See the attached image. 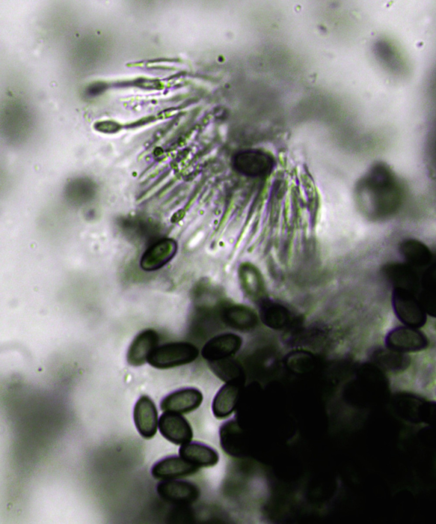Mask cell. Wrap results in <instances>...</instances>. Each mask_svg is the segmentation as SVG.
<instances>
[{
	"instance_id": "6da1fadb",
	"label": "cell",
	"mask_w": 436,
	"mask_h": 524,
	"mask_svg": "<svg viewBox=\"0 0 436 524\" xmlns=\"http://www.w3.org/2000/svg\"><path fill=\"white\" fill-rule=\"evenodd\" d=\"M355 196L366 216L375 220L385 219L400 209L406 196V188L389 165L377 162L358 181Z\"/></svg>"
},
{
	"instance_id": "7a4b0ae2",
	"label": "cell",
	"mask_w": 436,
	"mask_h": 524,
	"mask_svg": "<svg viewBox=\"0 0 436 524\" xmlns=\"http://www.w3.org/2000/svg\"><path fill=\"white\" fill-rule=\"evenodd\" d=\"M198 356L199 350L192 343L173 342L156 347L148 356L147 362L156 368L164 369L191 363Z\"/></svg>"
},
{
	"instance_id": "3957f363",
	"label": "cell",
	"mask_w": 436,
	"mask_h": 524,
	"mask_svg": "<svg viewBox=\"0 0 436 524\" xmlns=\"http://www.w3.org/2000/svg\"><path fill=\"white\" fill-rule=\"evenodd\" d=\"M391 297L395 314L403 323L413 328L425 324L426 313L415 294L403 289L393 288Z\"/></svg>"
},
{
	"instance_id": "277c9868",
	"label": "cell",
	"mask_w": 436,
	"mask_h": 524,
	"mask_svg": "<svg viewBox=\"0 0 436 524\" xmlns=\"http://www.w3.org/2000/svg\"><path fill=\"white\" fill-rule=\"evenodd\" d=\"M156 491L162 499L178 505L192 504L200 496V490L196 484L179 478L162 480L158 483Z\"/></svg>"
},
{
	"instance_id": "5b68a950",
	"label": "cell",
	"mask_w": 436,
	"mask_h": 524,
	"mask_svg": "<svg viewBox=\"0 0 436 524\" xmlns=\"http://www.w3.org/2000/svg\"><path fill=\"white\" fill-rule=\"evenodd\" d=\"M382 274L393 288L409 291L417 296L420 288L422 273L405 263H390L382 268Z\"/></svg>"
},
{
	"instance_id": "8992f818",
	"label": "cell",
	"mask_w": 436,
	"mask_h": 524,
	"mask_svg": "<svg viewBox=\"0 0 436 524\" xmlns=\"http://www.w3.org/2000/svg\"><path fill=\"white\" fill-rule=\"evenodd\" d=\"M385 342L387 348L401 353L423 350L428 343L424 334L408 326H399L391 330L386 335Z\"/></svg>"
},
{
	"instance_id": "52a82bcc",
	"label": "cell",
	"mask_w": 436,
	"mask_h": 524,
	"mask_svg": "<svg viewBox=\"0 0 436 524\" xmlns=\"http://www.w3.org/2000/svg\"><path fill=\"white\" fill-rule=\"evenodd\" d=\"M158 428L165 439L176 445L187 443L193 437L190 424L180 413L164 411L159 418Z\"/></svg>"
},
{
	"instance_id": "ba28073f",
	"label": "cell",
	"mask_w": 436,
	"mask_h": 524,
	"mask_svg": "<svg viewBox=\"0 0 436 524\" xmlns=\"http://www.w3.org/2000/svg\"><path fill=\"white\" fill-rule=\"evenodd\" d=\"M176 242L170 238H163L152 243L144 252L140 259L141 268L146 271L157 270L175 256L177 251Z\"/></svg>"
},
{
	"instance_id": "9c48e42d",
	"label": "cell",
	"mask_w": 436,
	"mask_h": 524,
	"mask_svg": "<svg viewBox=\"0 0 436 524\" xmlns=\"http://www.w3.org/2000/svg\"><path fill=\"white\" fill-rule=\"evenodd\" d=\"M135 426L145 439H150L157 431L158 411L153 401L147 396H141L136 402L133 410Z\"/></svg>"
},
{
	"instance_id": "30bf717a",
	"label": "cell",
	"mask_w": 436,
	"mask_h": 524,
	"mask_svg": "<svg viewBox=\"0 0 436 524\" xmlns=\"http://www.w3.org/2000/svg\"><path fill=\"white\" fill-rule=\"evenodd\" d=\"M202 401L203 395L199 389L188 387L169 394L162 400L160 406L163 411L187 413L197 409Z\"/></svg>"
},
{
	"instance_id": "8fae6325",
	"label": "cell",
	"mask_w": 436,
	"mask_h": 524,
	"mask_svg": "<svg viewBox=\"0 0 436 524\" xmlns=\"http://www.w3.org/2000/svg\"><path fill=\"white\" fill-rule=\"evenodd\" d=\"M199 469L180 455H170L156 462L151 467V474L158 479H170L192 475Z\"/></svg>"
},
{
	"instance_id": "7c38bea8",
	"label": "cell",
	"mask_w": 436,
	"mask_h": 524,
	"mask_svg": "<svg viewBox=\"0 0 436 524\" xmlns=\"http://www.w3.org/2000/svg\"><path fill=\"white\" fill-rule=\"evenodd\" d=\"M241 338L233 333H224L210 339L203 346L201 354L209 361L232 357L241 348Z\"/></svg>"
},
{
	"instance_id": "4fadbf2b",
	"label": "cell",
	"mask_w": 436,
	"mask_h": 524,
	"mask_svg": "<svg viewBox=\"0 0 436 524\" xmlns=\"http://www.w3.org/2000/svg\"><path fill=\"white\" fill-rule=\"evenodd\" d=\"M159 336L152 329L142 331L134 338L127 353V361L133 366H139L147 362L151 352L158 346Z\"/></svg>"
},
{
	"instance_id": "5bb4252c",
	"label": "cell",
	"mask_w": 436,
	"mask_h": 524,
	"mask_svg": "<svg viewBox=\"0 0 436 524\" xmlns=\"http://www.w3.org/2000/svg\"><path fill=\"white\" fill-rule=\"evenodd\" d=\"M179 455L195 466L210 467L219 462L218 452L212 447L199 441H189L182 444L179 449Z\"/></svg>"
},
{
	"instance_id": "9a60e30c",
	"label": "cell",
	"mask_w": 436,
	"mask_h": 524,
	"mask_svg": "<svg viewBox=\"0 0 436 524\" xmlns=\"http://www.w3.org/2000/svg\"><path fill=\"white\" fill-rule=\"evenodd\" d=\"M243 385L241 383H226L219 389L212 403V411L216 419L226 418L233 412L242 395Z\"/></svg>"
},
{
	"instance_id": "2e32d148",
	"label": "cell",
	"mask_w": 436,
	"mask_h": 524,
	"mask_svg": "<svg viewBox=\"0 0 436 524\" xmlns=\"http://www.w3.org/2000/svg\"><path fill=\"white\" fill-rule=\"evenodd\" d=\"M220 316L227 326L241 331L252 330L258 323V317L255 313L243 305H224L221 309Z\"/></svg>"
},
{
	"instance_id": "e0dca14e",
	"label": "cell",
	"mask_w": 436,
	"mask_h": 524,
	"mask_svg": "<svg viewBox=\"0 0 436 524\" xmlns=\"http://www.w3.org/2000/svg\"><path fill=\"white\" fill-rule=\"evenodd\" d=\"M399 250L406 263L418 269L427 267L434 261L430 249L417 239L404 240L400 244Z\"/></svg>"
},
{
	"instance_id": "ac0fdd59",
	"label": "cell",
	"mask_w": 436,
	"mask_h": 524,
	"mask_svg": "<svg viewBox=\"0 0 436 524\" xmlns=\"http://www.w3.org/2000/svg\"><path fill=\"white\" fill-rule=\"evenodd\" d=\"M434 261L422 273L417 298L426 313L435 316L436 274Z\"/></svg>"
},
{
	"instance_id": "d6986e66",
	"label": "cell",
	"mask_w": 436,
	"mask_h": 524,
	"mask_svg": "<svg viewBox=\"0 0 436 524\" xmlns=\"http://www.w3.org/2000/svg\"><path fill=\"white\" fill-rule=\"evenodd\" d=\"M238 275L243 289L249 297L260 302L265 299L264 280L255 266L249 263L243 264L239 267Z\"/></svg>"
},
{
	"instance_id": "ffe728a7",
	"label": "cell",
	"mask_w": 436,
	"mask_h": 524,
	"mask_svg": "<svg viewBox=\"0 0 436 524\" xmlns=\"http://www.w3.org/2000/svg\"><path fill=\"white\" fill-rule=\"evenodd\" d=\"M260 303V316L266 325L273 329L279 330L290 325L291 314L284 306L265 299Z\"/></svg>"
},
{
	"instance_id": "44dd1931",
	"label": "cell",
	"mask_w": 436,
	"mask_h": 524,
	"mask_svg": "<svg viewBox=\"0 0 436 524\" xmlns=\"http://www.w3.org/2000/svg\"><path fill=\"white\" fill-rule=\"evenodd\" d=\"M372 360L383 369L392 372L404 370L410 364V358L404 353L389 348H377L370 355Z\"/></svg>"
},
{
	"instance_id": "7402d4cb",
	"label": "cell",
	"mask_w": 436,
	"mask_h": 524,
	"mask_svg": "<svg viewBox=\"0 0 436 524\" xmlns=\"http://www.w3.org/2000/svg\"><path fill=\"white\" fill-rule=\"evenodd\" d=\"M208 362L211 370L221 380L226 383L244 384L245 377L243 367L232 357Z\"/></svg>"
},
{
	"instance_id": "603a6c76",
	"label": "cell",
	"mask_w": 436,
	"mask_h": 524,
	"mask_svg": "<svg viewBox=\"0 0 436 524\" xmlns=\"http://www.w3.org/2000/svg\"><path fill=\"white\" fill-rule=\"evenodd\" d=\"M238 163L241 170L251 176L265 174L272 166V161L269 156L254 151L243 153L239 157Z\"/></svg>"
},
{
	"instance_id": "cb8c5ba5",
	"label": "cell",
	"mask_w": 436,
	"mask_h": 524,
	"mask_svg": "<svg viewBox=\"0 0 436 524\" xmlns=\"http://www.w3.org/2000/svg\"><path fill=\"white\" fill-rule=\"evenodd\" d=\"M94 184L86 178L72 179L65 186L64 196L72 204L79 205L90 200L95 193Z\"/></svg>"
},
{
	"instance_id": "d4e9b609",
	"label": "cell",
	"mask_w": 436,
	"mask_h": 524,
	"mask_svg": "<svg viewBox=\"0 0 436 524\" xmlns=\"http://www.w3.org/2000/svg\"><path fill=\"white\" fill-rule=\"evenodd\" d=\"M241 429L235 417L224 422L219 428L220 444L228 455L238 456Z\"/></svg>"
},
{
	"instance_id": "484cf974",
	"label": "cell",
	"mask_w": 436,
	"mask_h": 524,
	"mask_svg": "<svg viewBox=\"0 0 436 524\" xmlns=\"http://www.w3.org/2000/svg\"><path fill=\"white\" fill-rule=\"evenodd\" d=\"M286 363L287 366L293 372L303 373L311 369L313 359L311 355L307 353L295 352L288 356Z\"/></svg>"
},
{
	"instance_id": "4316f807",
	"label": "cell",
	"mask_w": 436,
	"mask_h": 524,
	"mask_svg": "<svg viewBox=\"0 0 436 524\" xmlns=\"http://www.w3.org/2000/svg\"><path fill=\"white\" fill-rule=\"evenodd\" d=\"M95 128L100 132L111 133L115 132L117 127L113 122L104 121L96 123L95 124Z\"/></svg>"
}]
</instances>
